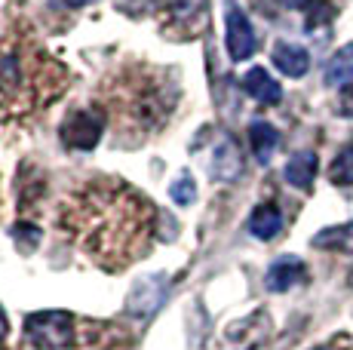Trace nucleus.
<instances>
[{"label":"nucleus","instance_id":"f3484780","mask_svg":"<svg viewBox=\"0 0 353 350\" xmlns=\"http://www.w3.org/2000/svg\"><path fill=\"white\" fill-rule=\"evenodd\" d=\"M329 178H332V185H338V187L353 185V145L338 151V157L332 160V166H329Z\"/></svg>","mask_w":353,"mask_h":350},{"label":"nucleus","instance_id":"7ed1b4c3","mask_svg":"<svg viewBox=\"0 0 353 350\" xmlns=\"http://www.w3.org/2000/svg\"><path fill=\"white\" fill-rule=\"evenodd\" d=\"M105 102L120 120V130L129 136H151L169 120L175 102H179V86L160 71H151L145 65H135L120 74H114L105 83Z\"/></svg>","mask_w":353,"mask_h":350},{"label":"nucleus","instance_id":"4be33fe9","mask_svg":"<svg viewBox=\"0 0 353 350\" xmlns=\"http://www.w3.org/2000/svg\"><path fill=\"white\" fill-rule=\"evenodd\" d=\"M62 6H68V10H80V6H90V3H99V0H59Z\"/></svg>","mask_w":353,"mask_h":350},{"label":"nucleus","instance_id":"ddd939ff","mask_svg":"<svg viewBox=\"0 0 353 350\" xmlns=\"http://www.w3.org/2000/svg\"><path fill=\"white\" fill-rule=\"evenodd\" d=\"M249 145H252V151H255V160L264 166V163H270L276 145H280V132H276L268 120H255V123L249 126Z\"/></svg>","mask_w":353,"mask_h":350},{"label":"nucleus","instance_id":"2eb2a0df","mask_svg":"<svg viewBox=\"0 0 353 350\" xmlns=\"http://www.w3.org/2000/svg\"><path fill=\"white\" fill-rule=\"evenodd\" d=\"M310 243H314L316 249H329V252H353V221H347V225L323 227Z\"/></svg>","mask_w":353,"mask_h":350},{"label":"nucleus","instance_id":"393cba45","mask_svg":"<svg viewBox=\"0 0 353 350\" xmlns=\"http://www.w3.org/2000/svg\"><path fill=\"white\" fill-rule=\"evenodd\" d=\"M314 350H338L335 344H320V347H314Z\"/></svg>","mask_w":353,"mask_h":350},{"label":"nucleus","instance_id":"20e7f679","mask_svg":"<svg viewBox=\"0 0 353 350\" xmlns=\"http://www.w3.org/2000/svg\"><path fill=\"white\" fill-rule=\"evenodd\" d=\"M25 335L37 350H65L74 341V320L68 311H40L25 320Z\"/></svg>","mask_w":353,"mask_h":350},{"label":"nucleus","instance_id":"f8f14e48","mask_svg":"<svg viewBox=\"0 0 353 350\" xmlns=\"http://www.w3.org/2000/svg\"><path fill=\"white\" fill-rule=\"evenodd\" d=\"M316 178V154L314 151H298L289 157L286 163V181L292 187H301V191H310Z\"/></svg>","mask_w":353,"mask_h":350},{"label":"nucleus","instance_id":"0eeeda50","mask_svg":"<svg viewBox=\"0 0 353 350\" xmlns=\"http://www.w3.org/2000/svg\"><path fill=\"white\" fill-rule=\"evenodd\" d=\"M255 31L240 6H228V52L234 62H246L255 52Z\"/></svg>","mask_w":353,"mask_h":350},{"label":"nucleus","instance_id":"f257e3e1","mask_svg":"<svg viewBox=\"0 0 353 350\" xmlns=\"http://www.w3.org/2000/svg\"><path fill=\"white\" fill-rule=\"evenodd\" d=\"M154 221L157 212L151 200L111 178L80 185L56 209V225L65 240L105 271H123L148 252Z\"/></svg>","mask_w":353,"mask_h":350},{"label":"nucleus","instance_id":"a211bd4d","mask_svg":"<svg viewBox=\"0 0 353 350\" xmlns=\"http://www.w3.org/2000/svg\"><path fill=\"white\" fill-rule=\"evenodd\" d=\"M206 10V0H166V12L172 22H191Z\"/></svg>","mask_w":353,"mask_h":350},{"label":"nucleus","instance_id":"6ab92c4d","mask_svg":"<svg viewBox=\"0 0 353 350\" xmlns=\"http://www.w3.org/2000/svg\"><path fill=\"white\" fill-rule=\"evenodd\" d=\"M169 197L175 200L179 206H191L196 200V181L191 172H181L179 178L172 181V187H169Z\"/></svg>","mask_w":353,"mask_h":350},{"label":"nucleus","instance_id":"9d476101","mask_svg":"<svg viewBox=\"0 0 353 350\" xmlns=\"http://www.w3.org/2000/svg\"><path fill=\"white\" fill-rule=\"evenodd\" d=\"M243 90L261 105H280V99H283V86L276 83L264 68L246 71V77H243Z\"/></svg>","mask_w":353,"mask_h":350},{"label":"nucleus","instance_id":"412c9836","mask_svg":"<svg viewBox=\"0 0 353 350\" xmlns=\"http://www.w3.org/2000/svg\"><path fill=\"white\" fill-rule=\"evenodd\" d=\"M338 111H341V117H353V83L344 86L338 96Z\"/></svg>","mask_w":353,"mask_h":350},{"label":"nucleus","instance_id":"5701e85b","mask_svg":"<svg viewBox=\"0 0 353 350\" xmlns=\"http://www.w3.org/2000/svg\"><path fill=\"white\" fill-rule=\"evenodd\" d=\"M283 3L292 6V10H298V6H304V3H307V0H283Z\"/></svg>","mask_w":353,"mask_h":350},{"label":"nucleus","instance_id":"f03ea898","mask_svg":"<svg viewBox=\"0 0 353 350\" xmlns=\"http://www.w3.org/2000/svg\"><path fill=\"white\" fill-rule=\"evenodd\" d=\"M68 74L34 37L12 34L0 46V120L25 123L50 107Z\"/></svg>","mask_w":353,"mask_h":350},{"label":"nucleus","instance_id":"9b49d317","mask_svg":"<svg viewBox=\"0 0 353 350\" xmlns=\"http://www.w3.org/2000/svg\"><path fill=\"white\" fill-rule=\"evenodd\" d=\"M274 65L280 68L286 77H304L310 68V56H307V50L304 46H298V43H276L274 46Z\"/></svg>","mask_w":353,"mask_h":350},{"label":"nucleus","instance_id":"39448f33","mask_svg":"<svg viewBox=\"0 0 353 350\" xmlns=\"http://www.w3.org/2000/svg\"><path fill=\"white\" fill-rule=\"evenodd\" d=\"M169 295V277L166 274H148L129 289L126 295V313L135 320H151L154 313L163 307Z\"/></svg>","mask_w":353,"mask_h":350},{"label":"nucleus","instance_id":"b1692460","mask_svg":"<svg viewBox=\"0 0 353 350\" xmlns=\"http://www.w3.org/2000/svg\"><path fill=\"white\" fill-rule=\"evenodd\" d=\"M6 335V316H3V311H0V338Z\"/></svg>","mask_w":353,"mask_h":350},{"label":"nucleus","instance_id":"4468645a","mask_svg":"<svg viewBox=\"0 0 353 350\" xmlns=\"http://www.w3.org/2000/svg\"><path fill=\"white\" fill-rule=\"evenodd\" d=\"M353 77V43H344L335 56L325 62L323 80L329 86H347V80Z\"/></svg>","mask_w":353,"mask_h":350},{"label":"nucleus","instance_id":"423d86ee","mask_svg":"<svg viewBox=\"0 0 353 350\" xmlns=\"http://www.w3.org/2000/svg\"><path fill=\"white\" fill-rule=\"evenodd\" d=\"M105 132V114L99 111H74L62 123V141L74 151H92Z\"/></svg>","mask_w":353,"mask_h":350},{"label":"nucleus","instance_id":"aec40b11","mask_svg":"<svg viewBox=\"0 0 353 350\" xmlns=\"http://www.w3.org/2000/svg\"><path fill=\"white\" fill-rule=\"evenodd\" d=\"M12 237H16V246L22 249V252H31V249H37V243H40V227L19 221V225L12 227Z\"/></svg>","mask_w":353,"mask_h":350},{"label":"nucleus","instance_id":"a878e982","mask_svg":"<svg viewBox=\"0 0 353 350\" xmlns=\"http://www.w3.org/2000/svg\"><path fill=\"white\" fill-rule=\"evenodd\" d=\"M350 286H353V271H350Z\"/></svg>","mask_w":353,"mask_h":350},{"label":"nucleus","instance_id":"1a4fd4ad","mask_svg":"<svg viewBox=\"0 0 353 350\" xmlns=\"http://www.w3.org/2000/svg\"><path fill=\"white\" fill-rule=\"evenodd\" d=\"M264 280H268L270 292H286V289L298 286L304 280V261L295 258V255H283V258H276L268 267V277Z\"/></svg>","mask_w":353,"mask_h":350},{"label":"nucleus","instance_id":"6e6552de","mask_svg":"<svg viewBox=\"0 0 353 350\" xmlns=\"http://www.w3.org/2000/svg\"><path fill=\"white\" fill-rule=\"evenodd\" d=\"M212 178L215 181H234L243 172V151L234 138H221L212 151Z\"/></svg>","mask_w":353,"mask_h":350},{"label":"nucleus","instance_id":"dca6fc26","mask_svg":"<svg viewBox=\"0 0 353 350\" xmlns=\"http://www.w3.org/2000/svg\"><path fill=\"white\" fill-rule=\"evenodd\" d=\"M249 231H252V237L258 240H274L276 234L283 231V215L276 206H258L252 212V218H249Z\"/></svg>","mask_w":353,"mask_h":350}]
</instances>
